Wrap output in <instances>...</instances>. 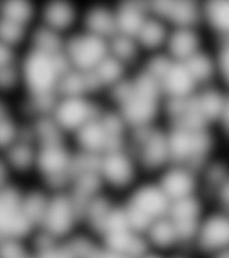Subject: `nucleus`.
Masks as SVG:
<instances>
[{"instance_id": "14", "label": "nucleus", "mask_w": 229, "mask_h": 258, "mask_svg": "<svg viewBox=\"0 0 229 258\" xmlns=\"http://www.w3.org/2000/svg\"><path fill=\"white\" fill-rule=\"evenodd\" d=\"M4 154L19 184L35 179L38 145L30 130L28 122L22 137Z\"/></svg>"}, {"instance_id": "7", "label": "nucleus", "mask_w": 229, "mask_h": 258, "mask_svg": "<svg viewBox=\"0 0 229 258\" xmlns=\"http://www.w3.org/2000/svg\"><path fill=\"white\" fill-rule=\"evenodd\" d=\"M82 228V208L78 202L67 189L52 192L38 230L57 241H64Z\"/></svg>"}, {"instance_id": "24", "label": "nucleus", "mask_w": 229, "mask_h": 258, "mask_svg": "<svg viewBox=\"0 0 229 258\" xmlns=\"http://www.w3.org/2000/svg\"><path fill=\"white\" fill-rule=\"evenodd\" d=\"M109 55L132 71L138 69L144 58L134 37L117 33L109 40Z\"/></svg>"}, {"instance_id": "2", "label": "nucleus", "mask_w": 229, "mask_h": 258, "mask_svg": "<svg viewBox=\"0 0 229 258\" xmlns=\"http://www.w3.org/2000/svg\"><path fill=\"white\" fill-rule=\"evenodd\" d=\"M23 94L34 98H56L61 81L70 68L64 53L47 52L26 47L21 56Z\"/></svg>"}, {"instance_id": "16", "label": "nucleus", "mask_w": 229, "mask_h": 258, "mask_svg": "<svg viewBox=\"0 0 229 258\" xmlns=\"http://www.w3.org/2000/svg\"><path fill=\"white\" fill-rule=\"evenodd\" d=\"M207 47L206 32L201 27L172 28L164 52L174 60L185 62Z\"/></svg>"}, {"instance_id": "19", "label": "nucleus", "mask_w": 229, "mask_h": 258, "mask_svg": "<svg viewBox=\"0 0 229 258\" xmlns=\"http://www.w3.org/2000/svg\"><path fill=\"white\" fill-rule=\"evenodd\" d=\"M201 28L214 42L229 40V0L201 2Z\"/></svg>"}, {"instance_id": "6", "label": "nucleus", "mask_w": 229, "mask_h": 258, "mask_svg": "<svg viewBox=\"0 0 229 258\" xmlns=\"http://www.w3.org/2000/svg\"><path fill=\"white\" fill-rule=\"evenodd\" d=\"M128 145L144 177H157L172 163L169 131L164 122L131 130Z\"/></svg>"}, {"instance_id": "17", "label": "nucleus", "mask_w": 229, "mask_h": 258, "mask_svg": "<svg viewBox=\"0 0 229 258\" xmlns=\"http://www.w3.org/2000/svg\"><path fill=\"white\" fill-rule=\"evenodd\" d=\"M143 235L149 250L160 254L169 255L179 250L186 249L177 226L169 215L153 222Z\"/></svg>"}, {"instance_id": "11", "label": "nucleus", "mask_w": 229, "mask_h": 258, "mask_svg": "<svg viewBox=\"0 0 229 258\" xmlns=\"http://www.w3.org/2000/svg\"><path fill=\"white\" fill-rule=\"evenodd\" d=\"M83 2L75 0L39 1L38 24L67 38L81 28Z\"/></svg>"}, {"instance_id": "3", "label": "nucleus", "mask_w": 229, "mask_h": 258, "mask_svg": "<svg viewBox=\"0 0 229 258\" xmlns=\"http://www.w3.org/2000/svg\"><path fill=\"white\" fill-rule=\"evenodd\" d=\"M167 127L172 163L188 166L199 171L220 152V141L213 128L170 125Z\"/></svg>"}, {"instance_id": "4", "label": "nucleus", "mask_w": 229, "mask_h": 258, "mask_svg": "<svg viewBox=\"0 0 229 258\" xmlns=\"http://www.w3.org/2000/svg\"><path fill=\"white\" fill-rule=\"evenodd\" d=\"M129 225L140 233L169 214L171 202L154 177H143L121 199Z\"/></svg>"}, {"instance_id": "27", "label": "nucleus", "mask_w": 229, "mask_h": 258, "mask_svg": "<svg viewBox=\"0 0 229 258\" xmlns=\"http://www.w3.org/2000/svg\"><path fill=\"white\" fill-rule=\"evenodd\" d=\"M209 206L229 214V177L208 198Z\"/></svg>"}, {"instance_id": "29", "label": "nucleus", "mask_w": 229, "mask_h": 258, "mask_svg": "<svg viewBox=\"0 0 229 258\" xmlns=\"http://www.w3.org/2000/svg\"><path fill=\"white\" fill-rule=\"evenodd\" d=\"M167 258H201L192 250L182 249L174 254H169Z\"/></svg>"}, {"instance_id": "18", "label": "nucleus", "mask_w": 229, "mask_h": 258, "mask_svg": "<svg viewBox=\"0 0 229 258\" xmlns=\"http://www.w3.org/2000/svg\"><path fill=\"white\" fill-rule=\"evenodd\" d=\"M157 83L165 97V100L189 96L200 89L185 64L183 62L174 60L173 58L165 71L159 77Z\"/></svg>"}, {"instance_id": "31", "label": "nucleus", "mask_w": 229, "mask_h": 258, "mask_svg": "<svg viewBox=\"0 0 229 258\" xmlns=\"http://www.w3.org/2000/svg\"><path fill=\"white\" fill-rule=\"evenodd\" d=\"M209 258H229V247L222 250V251L218 252L217 254L209 256Z\"/></svg>"}, {"instance_id": "5", "label": "nucleus", "mask_w": 229, "mask_h": 258, "mask_svg": "<svg viewBox=\"0 0 229 258\" xmlns=\"http://www.w3.org/2000/svg\"><path fill=\"white\" fill-rule=\"evenodd\" d=\"M97 170L105 191L119 199L146 177L128 144L97 158Z\"/></svg>"}, {"instance_id": "15", "label": "nucleus", "mask_w": 229, "mask_h": 258, "mask_svg": "<svg viewBox=\"0 0 229 258\" xmlns=\"http://www.w3.org/2000/svg\"><path fill=\"white\" fill-rule=\"evenodd\" d=\"M80 29L105 40H111L117 33L115 1H84Z\"/></svg>"}, {"instance_id": "30", "label": "nucleus", "mask_w": 229, "mask_h": 258, "mask_svg": "<svg viewBox=\"0 0 229 258\" xmlns=\"http://www.w3.org/2000/svg\"><path fill=\"white\" fill-rule=\"evenodd\" d=\"M167 256L168 255H164V254H160V253H157V252L149 250L144 254H142L140 258H167Z\"/></svg>"}, {"instance_id": "23", "label": "nucleus", "mask_w": 229, "mask_h": 258, "mask_svg": "<svg viewBox=\"0 0 229 258\" xmlns=\"http://www.w3.org/2000/svg\"><path fill=\"white\" fill-rule=\"evenodd\" d=\"M39 1L36 0H0V16L27 28L38 24Z\"/></svg>"}, {"instance_id": "9", "label": "nucleus", "mask_w": 229, "mask_h": 258, "mask_svg": "<svg viewBox=\"0 0 229 258\" xmlns=\"http://www.w3.org/2000/svg\"><path fill=\"white\" fill-rule=\"evenodd\" d=\"M109 41L83 29L73 32L64 41V56L69 68L92 72L109 56Z\"/></svg>"}, {"instance_id": "13", "label": "nucleus", "mask_w": 229, "mask_h": 258, "mask_svg": "<svg viewBox=\"0 0 229 258\" xmlns=\"http://www.w3.org/2000/svg\"><path fill=\"white\" fill-rule=\"evenodd\" d=\"M150 13L170 28L201 27V2L192 0L149 1Z\"/></svg>"}, {"instance_id": "20", "label": "nucleus", "mask_w": 229, "mask_h": 258, "mask_svg": "<svg viewBox=\"0 0 229 258\" xmlns=\"http://www.w3.org/2000/svg\"><path fill=\"white\" fill-rule=\"evenodd\" d=\"M117 33L135 37L150 15L149 1L124 0L115 2Z\"/></svg>"}, {"instance_id": "21", "label": "nucleus", "mask_w": 229, "mask_h": 258, "mask_svg": "<svg viewBox=\"0 0 229 258\" xmlns=\"http://www.w3.org/2000/svg\"><path fill=\"white\" fill-rule=\"evenodd\" d=\"M170 30L171 28L164 21L150 13L134 37L144 57L165 50Z\"/></svg>"}, {"instance_id": "1", "label": "nucleus", "mask_w": 229, "mask_h": 258, "mask_svg": "<svg viewBox=\"0 0 229 258\" xmlns=\"http://www.w3.org/2000/svg\"><path fill=\"white\" fill-rule=\"evenodd\" d=\"M103 100L117 110L130 130L163 122L165 97L156 80L140 68L110 90Z\"/></svg>"}, {"instance_id": "12", "label": "nucleus", "mask_w": 229, "mask_h": 258, "mask_svg": "<svg viewBox=\"0 0 229 258\" xmlns=\"http://www.w3.org/2000/svg\"><path fill=\"white\" fill-rule=\"evenodd\" d=\"M154 178L171 203L202 195L199 171L188 166L171 163Z\"/></svg>"}, {"instance_id": "10", "label": "nucleus", "mask_w": 229, "mask_h": 258, "mask_svg": "<svg viewBox=\"0 0 229 258\" xmlns=\"http://www.w3.org/2000/svg\"><path fill=\"white\" fill-rule=\"evenodd\" d=\"M229 247V214L209 206L201 218L190 250L209 258Z\"/></svg>"}, {"instance_id": "22", "label": "nucleus", "mask_w": 229, "mask_h": 258, "mask_svg": "<svg viewBox=\"0 0 229 258\" xmlns=\"http://www.w3.org/2000/svg\"><path fill=\"white\" fill-rule=\"evenodd\" d=\"M183 63L199 88L218 85L217 64L212 48L207 47Z\"/></svg>"}, {"instance_id": "28", "label": "nucleus", "mask_w": 229, "mask_h": 258, "mask_svg": "<svg viewBox=\"0 0 229 258\" xmlns=\"http://www.w3.org/2000/svg\"><path fill=\"white\" fill-rule=\"evenodd\" d=\"M19 184L9 166L4 153H0V194Z\"/></svg>"}, {"instance_id": "25", "label": "nucleus", "mask_w": 229, "mask_h": 258, "mask_svg": "<svg viewBox=\"0 0 229 258\" xmlns=\"http://www.w3.org/2000/svg\"><path fill=\"white\" fill-rule=\"evenodd\" d=\"M212 49L217 64V84L229 93V40L214 42Z\"/></svg>"}, {"instance_id": "26", "label": "nucleus", "mask_w": 229, "mask_h": 258, "mask_svg": "<svg viewBox=\"0 0 229 258\" xmlns=\"http://www.w3.org/2000/svg\"><path fill=\"white\" fill-rule=\"evenodd\" d=\"M219 141L224 142L229 146V93H225V101L222 106L219 116L214 126Z\"/></svg>"}, {"instance_id": "8", "label": "nucleus", "mask_w": 229, "mask_h": 258, "mask_svg": "<svg viewBox=\"0 0 229 258\" xmlns=\"http://www.w3.org/2000/svg\"><path fill=\"white\" fill-rule=\"evenodd\" d=\"M101 97L92 95H58L53 105L50 117L56 125L72 137L93 120L104 108Z\"/></svg>"}]
</instances>
